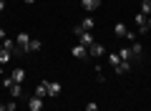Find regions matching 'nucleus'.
I'll list each match as a JSON object with an SVG mask.
<instances>
[{
	"label": "nucleus",
	"instance_id": "obj_18",
	"mask_svg": "<svg viewBox=\"0 0 151 111\" xmlns=\"http://www.w3.org/2000/svg\"><path fill=\"white\" fill-rule=\"evenodd\" d=\"M8 91H10V96H15V99H18V96L23 94V83H15V81H13V86Z\"/></svg>",
	"mask_w": 151,
	"mask_h": 111
},
{
	"label": "nucleus",
	"instance_id": "obj_22",
	"mask_svg": "<svg viewBox=\"0 0 151 111\" xmlns=\"http://www.w3.org/2000/svg\"><path fill=\"white\" fill-rule=\"evenodd\" d=\"M86 111H98V106H96V101H88V104H86Z\"/></svg>",
	"mask_w": 151,
	"mask_h": 111
},
{
	"label": "nucleus",
	"instance_id": "obj_2",
	"mask_svg": "<svg viewBox=\"0 0 151 111\" xmlns=\"http://www.w3.org/2000/svg\"><path fill=\"white\" fill-rule=\"evenodd\" d=\"M93 25H96V23H93V18H83V20H81V23H78V25L73 28L76 38L81 36V33H91V30H93Z\"/></svg>",
	"mask_w": 151,
	"mask_h": 111
},
{
	"label": "nucleus",
	"instance_id": "obj_24",
	"mask_svg": "<svg viewBox=\"0 0 151 111\" xmlns=\"http://www.w3.org/2000/svg\"><path fill=\"white\" fill-rule=\"evenodd\" d=\"M5 36H8V33H5V28H0V41H5Z\"/></svg>",
	"mask_w": 151,
	"mask_h": 111
},
{
	"label": "nucleus",
	"instance_id": "obj_28",
	"mask_svg": "<svg viewBox=\"0 0 151 111\" xmlns=\"http://www.w3.org/2000/svg\"><path fill=\"white\" fill-rule=\"evenodd\" d=\"M25 3H28V5H33V3H35V0H25Z\"/></svg>",
	"mask_w": 151,
	"mask_h": 111
},
{
	"label": "nucleus",
	"instance_id": "obj_3",
	"mask_svg": "<svg viewBox=\"0 0 151 111\" xmlns=\"http://www.w3.org/2000/svg\"><path fill=\"white\" fill-rule=\"evenodd\" d=\"M136 25H139V33H149V25H146V23H149V15H144V13H136Z\"/></svg>",
	"mask_w": 151,
	"mask_h": 111
},
{
	"label": "nucleus",
	"instance_id": "obj_23",
	"mask_svg": "<svg viewBox=\"0 0 151 111\" xmlns=\"http://www.w3.org/2000/svg\"><path fill=\"white\" fill-rule=\"evenodd\" d=\"M5 109H8V111H15V101H10V104H5Z\"/></svg>",
	"mask_w": 151,
	"mask_h": 111
},
{
	"label": "nucleus",
	"instance_id": "obj_6",
	"mask_svg": "<svg viewBox=\"0 0 151 111\" xmlns=\"http://www.w3.org/2000/svg\"><path fill=\"white\" fill-rule=\"evenodd\" d=\"M28 109H30V111H43V99L30 96V99H28Z\"/></svg>",
	"mask_w": 151,
	"mask_h": 111
},
{
	"label": "nucleus",
	"instance_id": "obj_8",
	"mask_svg": "<svg viewBox=\"0 0 151 111\" xmlns=\"http://www.w3.org/2000/svg\"><path fill=\"white\" fill-rule=\"evenodd\" d=\"M10 78L15 81V83H23V81H25V68H13Z\"/></svg>",
	"mask_w": 151,
	"mask_h": 111
},
{
	"label": "nucleus",
	"instance_id": "obj_17",
	"mask_svg": "<svg viewBox=\"0 0 151 111\" xmlns=\"http://www.w3.org/2000/svg\"><path fill=\"white\" fill-rule=\"evenodd\" d=\"M106 58H108V63H111V68H116V66L121 63V56H119V53H108Z\"/></svg>",
	"mask_w": 151,
	"mask_h": 111
},
{
	"label": "nucleus",
	"instance_id": "obj_1",
	"mask_svg": "<svg viewBox=\"0 0 151 111\" xmlns=\"http://www.w3.org/2000/svg\"><path fill=\"white\" fill-rule=\"evenodd\" d=\"M28 43H30V33H18L15 36V53L18 56L28 53Z\"/></svg>",
	"mask_w": 151,
	"mask_h": 111
},
{
	"label": "nucleus",
	"instance_id": "obj_19",
	"mask_svg": "<svg viewBox=\"0 0 151 111\" xmlns=\"http://www.w3.org/2000/svg\"><path fill=\"white\" fill-rule=\"evenodd\" d=\"M139 13H144V15H151V0H141V10Z\"/></svg>",
	"mask_w": 151,
	"mask_h": 111
},
{
	"label": "nucleus",
	"instance_id": "obj_26",
	"mask_svg": "<svg viewBox=\"0 0 151 111\" xmlns=\"http://www.w3.org/2000/svg\"><path fill=\"white\" fill-rule=\"evenodd\" d=\"M0 111H8V109H5V104H0Z\"/></svg>",
	"mask_w": 151,
	"mask_h": 111
},
{
	"label": "nucleus",
	"instance_id": "obj_16",
	"mask_svg": "<svg viewBox=\"0 0 151 111\" xmlns=\"http://www.w3.org/2000/svg\"><path fill=\"white\" fill-rule=\"evenodd\" d=\"M113 71H116V73H119V76H124V73H129V71H131V63H126V61H121V63L116 66V68H113Z\"/></svg>",
	"mask_w": 151,
	"mask_h": 111
},
{
	"label": "nucleus",
	"instance_id": "obj_7",
	"mask_svg": "<svg viewBox=\"0 0 151 111\" xmlns=\"http://www.w3.org/2000/svg\"><path fill=\"white\" fill-rule=\"evenodd\" d=\"M60 91H63V86L58 83V81H48V96H60Z\"/></svg>",
	"mask_w": 151,
	"mask_h": 111
},
{
	"label": "nucleus",
	"instance_id": "obj_15",
	"mask_svg": "<svg viewBox=\"0 0 151 111\" xmlns=\"http://www.w3.org/2000/svg\"><path fill=\"white\" fill-rule=\"evenodd\" d=\"M78 43H81V46H91V43H96V41H93V36H91V33H81V36H78Z\"/></svg>",
	"mask_w": 151,
	"mask_h": 111
},
{
	"label": "nucleus",
	"instance_id": "obj_20",
	"mask_svg": "<svg viewBox=\"0 0 151 111\" xmlns=\"http://www.w3.org/2000/svg\"><path fill=\"white\" fill-rule=\"evenodd\" d=\"M3 48L10 51V53H15V41H13V38H5V41H3Z\"/></svg>",
	"mask_w": 151,
	"mask_h": 111
},
{
	"label": "nucleus",
	"instance_id": "obj_9",
	"mask_svg": "<svg viewBox=\"0 0 151 111\" xmlns=\"http://www.w3.org/2000/svg\"><path fill=\"white\" fill-rule=\"evenodd\" d=\"M35 96H38V99H45V96H48V81H40V83H38Z\"/></svg>",
	"mask_w": 151,
	"mask_h": 111
},
{
	"label": "nucleus",
	"instance_id": "obj_13",
	"mask_svg": "<svg viewBox=\"0 0 151 111\" xmlns=\"http://www.w3.org/2000/svg\"><path fill=\"white\" fill-rule=\"evenodd\" d=\"M119 56H121V61H126V63H131V61H134V53H131V48L126 46V48H121L119 51Z\"/></svg>",
	"mask_w": 151,
	"mask_h": 111
},
{
	"label": "nucleus",
	"instance_id": "obj_29",
	"mask_svg": "<svg viewBox=\"0 0 151 111\" xmlns=\"http://www.w3.org/2000/svg\"><path fill=\"white\" fill-rule=\"evenodd\" d=\"M0 73H3V63H0Z\"/></svg>",
	"mask_w": 151,
	"mask_h": 111
},
{
	"label": "nucleus",
	"instance_id": "obj_5",
	"mask_svg": "<svg viewBox=\"0 0 151 111\" xmlns=\"http://www.w3.org/2000/svg\"><path fill=\"white\" fill-rule=\"evenodd\" d=\"M70 56H76V58H88V48L81 46V43H76V46L70 48Z\"/></svg>",
	"mask_w": 151,
	"mask_h": 111
},
{
	"label": "nucleus",
	"instance_id": "obj_10",
	"mask_svg": "<svg viewBox=\"0 0 151 111\" xmlns=\"http://www.w3.org/2000/svg\"><path fill=\"white\" fill-rule=\"evenodd\" d=\"M113 33H116V36H119V38H129V28H126L124 25V23H116V28H113Z\"/></svg>",
	"mask_w": 151,
	"mask_h": 111
},
{
	"label": "nucleus",
	"instance_id": "obj_11",
	"mask_svg": "<svg viewBox=\"0 0 151 111\" xmlns=\"http://www.w3.org/2000/svg\"><path fill=\"white\" fill-rule=\"evenodd\" d=\"M129 48H131V53H134V61H139V58H141V53H144V48H141V43H139V41H134V43H131Z\"/></svg>",
	"mask_w": 151,
	"mask_h": 111
},
{
	"label": "nucleus",
	"instance_id": "obj_14",
	"mask_svg": "<svg viewBox=\"0 0 151 111\" xmlns=\"http://www.w3.org/2000/svg\"><path fill=\"white\" fill-rule=\"evenodd\" d=\"M40 48H43V43L38 41V38H30V43H28V53H38Z\"/></svg>",
	"mask_w": 151,
	"mask_h": 111
},
{
	"label": "nucleus",
	"instance_id": "obj_25",
	"mask_svg": "<svg viewBox=\"0 0 151 111\" xmlns=\"http://www.w3.org/2000/svg\"><path fill=\"white\" fill-rule=\"evenodd\" d=\"M5 10V0H0V13Z\"/></svg>",
	"mask_w": 151,
	"mask_h": 111
},
{
	"label": "nucleus",
	"instance_id": "obj_12",
	"mask_svg": "<svg viewBox=\"0 0 151 111\" xmlns=\"http://www.w3.org/2000/svg\"><path fill=\"white\" fill-rule=\"evenodd\" d=\"M81 5H83V10H98L101 8V0H83Z\"/></svg>",
	"mask_w": 151,
	"mask_h": 111
},
{
	"label": "nucleus",
	"instance_id": "obj_21",
	"mask_svg": "<svg viewBox=\"0 0 151 111\" xmlns=\"http://www.w3.org/2000/svg\"><path fill=\"white\" fill-rule=\"evenodd\" d=\"M10 56H13L10 51H5V48H0V63H3V66H5L8 61H10Z\"/></svg>",
	"mask_w": 151,
	"mask_h": 111
},
{
	"label": "nucleus",
	"instance_id": "obj_4",
	"mask_svg": "<svg viewBox=\"0 0 151 111\" xmlns=\"http://www.w3.org/2000/svg\"><path fill=\"white\" fill-rule=\"evenodd\" d=\"M88 56H93V58H101V56H106V48H103L101 43H91V46H88Z\"/></svg>",
	"mask_w": 151,
	"mask_h": 111
},
{
	"label": "nucleus",
	"instance_id": "obj_27",
	"mask_svg": "<svg viewBox=\"0 0 151 111\" xmlns=\"http://www.w3.org/2000/svg\"><path fill=\"white\" fill-rule=\"evenodd\" d=\"M146 25H149V30H151V15H149V23H146Z\"/></svg>",
	"mask_w": 151,
	"mask_h": 111
}]
</instances>
